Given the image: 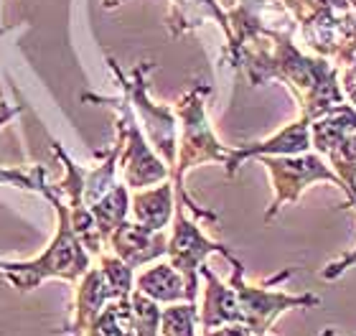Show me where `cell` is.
<instances>
[{
    "label": "cell",
    "instance_id": "603a6c76",
    "mask_svg": "<svg viewBox=\"0 0 356 336\" xmlns=\"http://www.w3.org/2000/svg\"><path fill=\"white\" fill-rule=\"evenodd\" d=\"M318 336H339V334H334V331H331V329H326V331H321Z\"/></svg>",
    "mask_w": 356,
    "mask_h": 336
},
{
    "label": "cell",
    "instance_id": "52a82bcc",
    "mask_svg": "<svg viewBox=\"0 0 356 336\" xmlns=\"http://www.w3.org/2000/svg\"><path fill=\"white\" fill-rule=\"evenodd\" d=\"M115 102L120 107V120L125 125V148H122V161H120V166L125 168V186L145 189V186H153V184H163L171 176V168L145 143L130 99L122 97V99H115Z\"/></svg>",
    "mask_w": 356,
    "mask_h": 336
},
{
    "label": "cell",
    "instance_id": "d6986e66",
    "mask_svg": "<svg viewBox=\"0 0 356 336\" xmlns=\"http://www.w3.org/2000/svg\"><path fill=\"white\" fill-rule=\"evenodd\" d=\"M354 262H356V247L351 250V253L343 255L341 260L328 262L326 268H323V273H321V278H323V280H336V278H341L343 273H346V270L354 265Z\"/></svg>",
    "mask_w": 356,
    "mask_h": 336
},
{
    "label": "cell",
    "instance_id": "7a4b0ae2",
    "mask_svg": "<svg viewBox=\"0 0 356 336\" xmlns=\"http://www.w3.org/2000/svg\"><path fill=\"white\" fill-rule=\"evenodd\" d=\"M232 268H234V275H232L229 283L234 285L239 298V311H242V323L252 331L254 336H267L270 329L275 326V321L280 319L285 311L290 308H313L318 306L321 298L313 296V293H303V296H290V293L273 291L270 285L282 283L293 275V268L282 270L275 278H270L265 285H250L245 280V265L232 255L229 257Z\"/></svg>",
    "mask_w": 356,
    "mask_h": 336
},
{
    "label": "cell",
    "instance_id": "2e32d148",
    "mask_svg": "<svg viewBox=\"0 0 356 336\" xmlns=\"http://www.w3.org/2000/svg\"><path fill=\"white\" fill-rule=\"evenodd\" d=\"M133 329V306L130 298L110 301L104 311L97 316L84 336H125Z\"/></svg>",
    "mask_w": 356,
    "mask_h": 336
},
{
    "label": "cell",
    "instance_id": "277c9868",
    "mask_svg": "<svg viewBox=\"0 0 356 336\" xmlns=\"http://www.w3.org/2000/svg\"><path fill=\"white\" fill-rule=\"evenodd\" d=\"M173 189H176L178 202H176V211H173L176 217H173V232H171V237H168V250H165V255L171 257L173 268L184 275L186 301H188V303H196V296H199V268L204 265V260L214 253L224 255V257L229 260L232 253L224 245H219V242H211L191 219L186 217L184 186H176V184H173Z\"/></svg>",
    "mask_w": 356,
    "mask_h": 336
},
{
    "label": "cell",
    "instance_id": "8fae6325",
    "mask_svg": "<svg viewBox=\"0 0 356 336\" xmlns=\"http://www.w3.org/2000/svg\"><path fill=\"white\" fill-rule=\"evenodd\" d=\"M110 301H118L112 296V288L107 283V278L99 268H89L84 273L82 283L76 288V308H74V321L67 329L72 336H84V331L92 326L97 316L102 314L104 306Z\"/></svg>",
    "mask_w": 356,
    "mask_h": 336
},
{
    "label": "cell",
    "instance_id": "8992f818",
    "mask_svg": "<svg viewBox=\"0 0 356 336\" xmlns=\"http://www.w3.org/2000/svg\"><path fill=\"white\" fill-rule=\"evenodd\" d=\"M112 69L118 72L120 84L125 90V97L130 99V105L135 107V112L140 115L143 125H145V133H148L153 148L158 150V156L163 158V163L173 171L178 156V141H176V118L168 107L153 105L148 99V92H145V67H138L133 72V79L127 82L125 77L120 74V69L115 67V61H110Z\"/></svg>",
    "mask_w": 356,
    "mask_h": 336
},
{
    "label": "cell",
    "instance_id": "ac0fdd59",
    "mask_svg": "<svg viewBox=\"0 0 356 336\" xmlns=\"http://www.w3.org/2000/svg\"><path fill=\"white\" fill-rule=\"evenodd\" d=\"M130 306H133V331L135 336H161V314L163 308L145 293H130Z\"/></svg>",
    "mask_w": 356,
    "mask_h": 336
},
{
    "label": "cell",
    "instance_id": "9c48e42d",
    "mask_svg": "<svg viewBox=\"0 0 356 336\" xmlns=\"http://www.w3.org/2000/svg\"><path fill=\"white\" fill-rule=\"evenodd\" d=\"M311 150V120L300 118L298 122H290L275 133L273 138L260 143H252V145H245V148H234L229 150V158H227V173L234 176L237 168L242 166V161L247 158H260V156H298V153H308Z\"/></svg>",
    "mask_w": 356,
    "mask_h": 336
},
{
    "label": "cell",
    "instance_id": "ba28073f",
    "mask_svg": "<svg viewBox=\"0 0 356 336\" xmlns=\"http://www.w3.org/2000/svg\"><path fill=\"white\" fill-rule=\"evenodd\" d=\"M107 245L112 247V255H118L120 260L127 262L130 268H140L148 265L150 260L163 257L168 250V237L163 234V230H148L138 222H122L118 230L107 237Z\"/></svg>",
    "mask_w": 356,
    "mask_h": 336
},
{
    "label": "cell",
    "instance_id": "6da1fadb",
    "mask_svg": "<svg viewBox=\"0 0 356 336\" xmlns=\"http://www.w3.org/2000/svg\"><path fill=\"white\" fill-rule=\"evenodd\" d=\"M41 191H46V196L54 202L56 207V214H59V232L54 242L49 245L38 260L23 262V265H10V262H0V273L21 291H31L36 288L44 278H64V280H79L84 278L92 265H89V253L84 250L82 239L72 227V217H69V207L56 199L51 189L41 184Z\"/></svg>",
    "mask_w": 356,
    "mask_h": 336
},
{
    "label": "cell",
    "instance_id": "4fadbf2b",
    "mask_svg": "<svg viewBox=\"0 0 356 336\" xmlns=\"http://www.w3.org/2000/svg\"><path fill=\"white\" fill-rule=\"evenodd\" d=\"M133 214L135 222L148 227V230L161 232L165 224L171 222V214L176 211V202H173V186L168 181L158 184L156 189H145L133 196Z\"/></svg>",
    "mask_w": 356,
    "mask_h": 336
},
{
    "label": "cell",
    "instance_id": "ffe728a7",
    "mask_svg": "<svg viewBox=\"0 0 356 336\" xmlns=\"http://www.w3.org/2000/svg\"><path fill=\"white\" fill-rule=\"evenodd\" d=\"M204 336H254V334L247 329L245 323H227V326H219V329L204 331Z\"/></svg>",
    "mask_w": 356,
    "mask_h": 336
},
{
    "label": "cell",
    "instance_id": "5b68a950",
    "mask_svg": "<svg viewBox=\"0 0 356 336\" xmlns=\"http://www.w3.org/2000/svg\"><path fill=\"white\" fill-rule=\"evenodd\" d=\"M265 163L270 181L275 189V202L265 219H273L280 211L282 204L298 202L305 189L318 184V181H331L336 186H341V179L334 173V168H328L323 163V156L318 153H298V156H260Z\"/></svg>",
    "mask_w": 356,
    "mask_h": 336
},
{
    "label": "cell",
    "instance_id": "44dd1931",
    "mask_svg": "<svg viewBox=\"0 0 356 336\" xmlns=\"http://www.w3.org/2000/svg\"><path fill=\"white\" fill-rule=\"evenodd\" d=\"M341 92H343V99H349L351 105H356V61L354 67L346 69V74H343Z\"/></svg>",
    "mask_w": 356,
    "mask_h": 336
},
{
    "label": "cell",
    "instance_id": "9a60e30c",
    "mask_svg": "<svg viewBox=\"0 0 356 336\" xmlns=\"http://www.w3.org/2000/svg\"><path fill=\"white\" fill-rule=\"evenodd\" d=\"M127 209H130V194H127L125 184H115L99 202L89 207V211H92V217L97 222V230H99L104 242L127 219Z\"/></svg>",
    "mask_w": 356,
    "mask_h": 336
},
{
    "label": "cell",
    "instance_id": "cb8c5ba5",
    "mask_svg": "<svg viewBox=\"0 0 356 336\" xmlns=\"http://www.w3.org/2000/svg\"><path fill=\"white\" fill-rule=\"evenodd\" d=\"M125 336H135V331H133V329H130V331H127V334H125Z\"/></svg>",
    "mask_w": 356,
    "mask_h": 336
},
{
    "label": "cell",
    "instance_id": "e0dca14e",
    "mask_svg": "<svg viewBox=\"0 0 356 336\" xmlns=\"http://www.w3.org/2000/svg\"><path fill=\"white\" fill-rule=\"evenodd\" d=\"M196 323H199L196 303L188 301L171 303L161 314V336H196Z\"/></svg>",
    "mask_w": 356,
    "mask_h": 336
},
{
    "label": "cell",
    "instance_id": "5bb4252c",
    "mask_svg": "<svg viewBox=\"0 0 356 336\" xmlns=\"http://www.w3.org/2000/svg\"><path fill=\"white\" fill-rule=\"evenodd\" d=\"M356 133V110L351 105L336 107L323 118L311 122V145L318 156H328L346 135Z\"/></svg>",
    "mask_w": 356,
    "mask_h": 336
},
{
    "label": "cell",
    "instance_id": "3957f363",
    "mask_svg": "<svg viewBox=\"0 0 356 336\" xmlns=\"http://www.w3.org/2000/svg\"><path fill=\"white\" fill-rule=\"evenodd\" d=\"M204 95H209V87L199 84L178 102V118L184 125V135L178 143L176 166L171 171L176 186H184V173L188 168H196V166L209 163V161L227 163V158H229V148H224L211 133L207 107H204Z\"/></svg>",
    "mask_w": 356,
    "mask_h": 336
},
{
    "label": "cell",
    "instance_id": "30bf717a",
    "mask_svg": "<svg viewBox=\"0 0 356 336\" xmlns=\"http://www.w3.org/2000/svg\"><path fill=\"white\" fill-rule=\"evenodd\" d=\"M199 275L207 278V291H204V306L199 308V323L201 329H219L227 323H242V311H239V298L234 285L222 283L216 273L201 265Z\"/></svg>",
    "mask_w": 356,
    "mask_h": 336
},
{
    "label": "cell",
    "instance_id": "7c38bea8",
    "mask_svg": "<svg viewBox=\"0 0 356 336\" xmlns=\"http://www.w3.org/2000/svg\"><path fill=\"white\" fill-rule=\"evenodd\" d=\"M135 291L145 293L156 303H181L186 301V280L171 262H158L135 278Z\"/></svg>",
    "mask_w": 356,
    "mask_h": 336
},
{
    "label": "cell",
    "instance_id": "7402d4cb",
    "mask_svg": "<svg viewBox=\"0 0 356 336\" xmlns=\"http://www.w3.org/2000/svg\"><path fill=\"white\" fill-rule=\"evenodd\" d=\"M316 23H318V26H323V23H326V26H328V33H334V23H336V21H334V18H331L328 13H326V21L321 23L318 18H316ZM311 41H313L311 46H316V49H318L321 54H326V38H323V36H316V38H311ZM328 41H331V49H334V54H336V44H334L336 36H331Z\"/></svg>",
    "mask_w": 356,
    "mask_h": 336
}]
</instances>
